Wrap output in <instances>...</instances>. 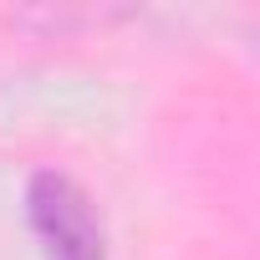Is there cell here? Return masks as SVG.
<instances>
[{
	"instance_id": "1",
	"label": "cell",
	"mask_w": 260,
	"mask_h": 260,
	"mask_svg": "<svg viewBox=\"0 0 260 260\" xmlns=\"http://www.w3.org/2000/svg\"><path fill=\"white\" fill-rule=\"evenodd\" d=\"M26 214H31L36 240L46 245V260H107L92 194L72 174L36 169L26 184Z\"/></svg>"
}]
</instances>
